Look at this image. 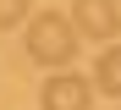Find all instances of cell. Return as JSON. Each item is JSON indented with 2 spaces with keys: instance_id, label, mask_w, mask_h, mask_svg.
Segmentation results:
<instances>
[{
  "instance_id": "cell-1",
  "label": "cell",
  "mask_w": 121,
  "mask_h": 110,
  "mask_svg": "<svg viewBox=\"0 0 121 110\" xmlns=\"http://www.w3.org/2000/svg\"><path fill=\"white\" fill-rule=\"evenodd\" d=\"M28 55L39 66H50V72H66L72 55H77V28H72V17H60V11H33L28 17Z\"/></svg>"
},
{
  "instance_id": "cell-2",
  "label": "cell",
  "mask_w": 121,
  "mask_h": 110,
  "mask_svg": "<svg viewBox=\"0 0 121 110\" xmlns=\"http://www.w3.org/2000/svg\"><path fill=\"white\" fill-rule=\"evenodd\" d=\"M72 28L83 39L110 44L121 33V0H72Z\"/></svg>"
},
{
  "instance_id": "cell-3",
  "label": "cell",
  "mask_w": 121,
  "mask_h": 110,
  "mask_svg": "<svg viewBox=\"0 0 121 110\" xmlns=\"http://www.w3.org/2000/svg\"><path fill=\"white\" fill-rule=\"evenodd\" d=\"M39 105L44 110H94V83L77 77V72H55L39 88Z\"/></svg>"
},
{
  "instance_id": "cell-4",
  "label": "cell",
  "mask_w": 121,
  "mask_h": 110,
  "mask_svg": "<svg viewBox=\"0 0 121 110\" xmlns=\"http://www.w3.org/2000/svg\"><path fill=\"white\" fill-rule=\"evenodd\" d=\"M94 88H105L110 99H121V44H105L94 61Z\"/></svg>"
},
{
  "instance_id": "cell-5",
  "label": "cell",
  "mask_w": 121,
  "mask_h": 110,
  "mask_svg": "<svg viewBox=\"0 0 121 110\" xmlns=\"http://www.w3.org/2000/svg\"><path fill=\"white\" fill-rule=\"evenodd\" d=\"M28 11H33V0H0V33H11L17 22H28Z\"/></svg>"
}]
</instances>
